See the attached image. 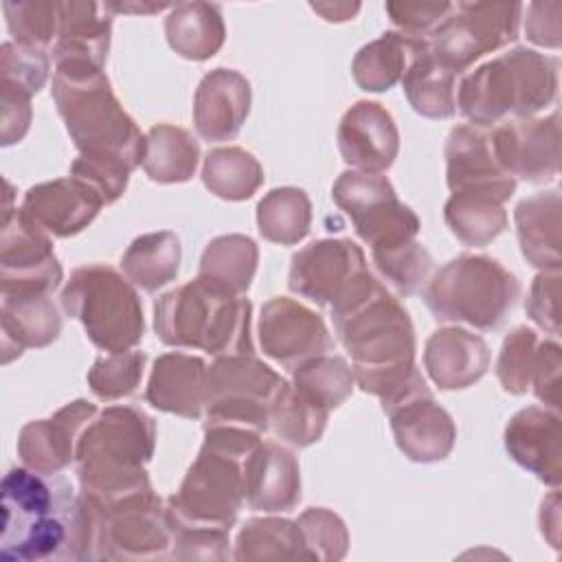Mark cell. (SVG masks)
Wrapping results in <instances>:
<instances>
[{
    "label": "cell",
    "mask_w": 562,
    "mask_h": 562,
    "mask_svg": "<svg viewBox=\"0 0 562 562\" xmlns=\"http://www.w3.org/2000/svg\"><path fill=\"white\" fill-rule=\"evenodd\" d=\"M331 310L334 331L351 356L356 386L375 395L389 413L430 393L415 362V327L400 299L371 272Z\"/></svg>",
    "instance_id": "6da1fadb"
},
{
    "label": "cell",
    "mask_w": 562,
    "mask_h": 562,
    "mask_svg": "<svg viewBox=\"0 0 562 562\" xmlns=\"http://www.w3.org/2000/svg\"><path fill=\"white\" fill-rule=\"evenodd\" d=\"M0 560H97L94 514L68 479L26 465L4 474Z\"/></svg>",
    "instance_id": "7a4b0ae2"
},
{
    "label": "cell",
    "mask_w": 562,
    "mask_h": 562,
    "mask_svg": "<svg viewBox=\"0 0 562 562\" xmlns=\"http://www.w3.org/2000/svg\"><path fill=\"white\" fill-rule=\"evenodd\" d=\"M156 448V422L138 406L116 404L99 411L81 432L75 470L79 494L101 507L149 487L145 465Z\"/></svg>",
    "instance_id": "3957f363"
},
{
    "label": "cell",
    "mask_w": 562,
    "mask_h": 562,
    "mask_svg": "<svg viewBox=\"0 0 562 562\" xmlns=\"http://www.w3.org/2000/svg\"><path fill=\"white\" fill-rule=\"evenodd\" d=\"M558 59L516 46L465 75L457 86V110L476 127L531 119L555 101Z\"/></svg>",
    "instance_id": "277c9868"
},
{
    "label": "cell",
    "mask_w": 562,
    "mask_h": 562,
    "mask_svg": "<svg viewBox=\"0 0 562 562\" xmlns=\"http://www.w3.org/2000/svg\"><path fill=\"white\" fill-rule=\"evenodd\" d=\"M53 101L79 156L127 169L143 165L147 140L123 110L105 72L53 75Z\"/></svg>",
    "instance_id": "5b68a950"
},
{
    "label": "cell",
    "mask_w": 562,
    "mask_h": 562,
    "mask_svg": "<svg viewBox=\"0 0 562 562\" xmlns=\"http://www.w3.org/2000/svg\"><path fill=\"white\" fill-rule=\"evenodd\" d=\"M250 316L252 305L244 294L222 292L198 277L154 303V329L165 345L200 349L215 358L255 353Z\"/></svg>",
    "instance_id": "8992f818"
},
{
    "label": "cell",
    "mask_w": 562,
    "mask_h": 562,
    "mask_svg": "<svg viewBox=\"0 0 562 562\" xmlns=\"http://www.w3.org/2000/svg\"><path fill=\"white\" fill-rule=\"evenodd\" d=\"M520 299V281L487 255L463 252L439 268L424 288V301L439 323L498 329Z\"/></svg>",
    "instance_id": "52a82bcc"
},
{
    "label": "cell",
    "mask_w": 562,
    "mask_h": 562,
    "mask_svg": "<svg viewBox=\"0 0 562 562\" xmlns=\"http://www.w3.org/2000/svg\"><path fill=\"white\" fill-rule=\"evenodd\" d=\"M61 310L83 325L86 336L105 353L134 349L145 334V316L136 288L105 263H88L70 272Z\"/></svg>",
    "instance_id": "ba28073f"
},
{
    "label": "cell",
    "mask_w": 562,
    "mask_h": 562,
    "mask_svg": "<svg viewBox=\"0 0 562 562\" xmlns=\"http://www.w3.org/2000/svg\"><path fill=\"white\" fill-rule=\"evenodd\" d=\"M250 452L204 439L180 490L167 501L169 527L226 529L244 505V461Z\"/></svg>",
    "instance_id": "9c48e42d"
},
{
    "label": "cell",
    "mask_w": 562,
    "mask_h": 562,
    "mask_svg": "<svg viewBox=\"0 0 562 562\" xmlns=\"http://www.w3.org/2000/svg\"><path fill=\"white\" fill-rule=\"evenodd\" d=\"M283 378L255 353L217 356L209 367L204 424H228L263 435Z\"/></svg>",
    "instance_id": "30bf717a"
},
{
    "label": "cell",
    "mask_w": 562,
    "mask_h": 562,
    "mask_svg": "<svg viewBox=\"0 0 562 562\" xmlns=\"http://www.w3.org/2000/svg\"><path fill=\"white\" fill-rule=\"evenodd\" d=\"M90 512L97 520V560H154L169 555L171 527L167 505H162L151 485L101 507H90Z\"/></svg>",
    "instance_id": "8fae6325"
},
{
    "label": "cell",
    "mask_w": 562,
    "mask_h": 562,
    "mask_svg": "<svg viewBox=\"0 0 562 562\" xmlns=\"http://www.w3.org/2000/svg\"><path fill=\"white\" fill-rule=\"evenodd\" d=\"M331 198L371 252L406 244L419 233V217L400 202L391 180L382 173L347 169L334 182Z\"/></svg>",
    "instance_id": "7c38bea8"
},
{
    "label": "cell",
    "mask_w": 562,
    "mask_h": 562,
    "mask_svg": "<svg viewBox=\"0 0 562 562\" xmlns=\"http://www.w3.org/2000/svg\"><path fill=\"white\" fill-rule=\"evenodd\" d=\"M522 4L518 2H457L441 26L430 35L432 57L461 75L487 53L518 37Z\"/></svg>",
    "instance_id": "4fadbf2b"
},
{
    "label": "cell",
    "mask_w": 562,
    "mask_h": 562,
    "mask_svg": "<svg viewBox=\"0 0 562 562\" xmlns=\"http://www.w3.org/2000/svg\"><path fill=\"white\" fill-rule=\"evenodd\" d=\"M11 184L7 182V206L0 233L2 294H53L64 272L53 250L50 235L37 228L20 209H11Z\"/></svg>",
    "instance_id": "5bb4252c"
},
{
    "label": "cell",
    "mask_w": 562,
    "mask_h": 562,
    "mask_svg": "<svg viewBox=\"0 0 562 562\" xmlns=\"http://www.w3.org/2000/svg\"><path fill=\"white\" fill-rule=\"evenodd\" d=\"M369 272L362 248L345 237L316 239L292 255L288 288L323 307L336 305Z\"/></svg>",
    "instance_id": "9a60e30c"
},
{
    "label": "cell",
    "mask_w": 562,
    "mask_h": 562,
    "mask_svg": "<svg viewBox=\"0 0 562 562\" xmlns=\"http://www.w3.org/2000/svg\"><path fill=\"white\" fill-rule=\"evenodd\" d=\"M257 334L261 351L288 371L334 349V338L323 316L288 296H274L263 303Z\"/></svg>",
    "instance_id": "2e32d148"
},
{
    "label": "cell",
    "mask_w": 562,
    "mask_h": 562,
    "mask_svg": "<svg viewBox=\"0 0 562 562\" xmlns=\"http://www.w3.org/2000/svg\"><path fill=\"white\" fill-rule=\"evenodd\" d=\"M560 369L562 349L553 338H540L536 329L520 325L512 329L496 360V378L512 395L533 391L547 406L560 408Z\"/></svg>",
    "instance_id": "e0dca14e"
},
{
    "label": "cell",
    "mask_w": 562,
    "mask_h": 562,
    "mask_svg": "<svg viewBox=\"0 0 562 562\" xmlns=\"http://www.w3.org/2000/svg\"><path fill=\"white\" fill-rule=\"evenodd\" d=\"M490 130L494 154L518 182H549L560 171V114L509 119Z\"/></svg>",
    "instance_id": "ac0fdd59"
},
{
    "label": "cell",
    "mask_w": 562,
    "mask_h": 562,
    "mask_svg": "<svg viewBox=\"0 0 562 562\" xmlns=\"http://www.w3.org/2000/svg\"><path fill=\"white\" fill-rule=\"evenodd\" d=\"M446 182L452 193H487L507 202L516 180L498 162L487 127L463 123L446 138Z\"/></svg>",
    "instance_id": "d6986e66"
},
{
    "label": "cell",
    "mask_w": 562,
    "mask_h": 562,
    "mask_svg": "<svg viewBox=\"0 0 562 562\" xmlns=\"http://www.w3.org/2000/svg\"><path fill=\"white\" fill-rule=\"evenodd\" d=\"M112 40V13L105 2H61L57 40L50 48L55 72H103Z\"/></svg>",
    "instance_id": "ffe728a7"
},
{
    "label": "cell",
    "mask_w": 562,
    "mask_h": 562,
    "mask_svg": "<svg viewBox=\"0 0 562 562\" xmlns=\"http://www.w3.org/2000/svg\"><path fill=\"white\" fill-rule=\"evenodd\" d=\"M97 413L94 404L75 400L48 419H33L24 424L18 435V457L35 472L59 474L64 468L75 463L81 432Z\"/></svg>",
    "instance_id": "44dd1931"
},
{
    "label": "cell",
    "mask_w": 562,
    "mask_h": 562,
    "mask_svg": "<svg viewBox=\"0 0 562 562\" xmlns=\"http://www.w3.org/2000/svg\"><path fill=\"white\" fill-rule=\"evenodd\" d=\"M338 151L356 171L382 173L400 151V132L386 108L378 101H358L340 119Z\"/></svg>",
    "instance_id": "7402d4cb"
},
{
    "label": "cell",
    "mask_w": 562,
    "mask_h": 562,
    "mask_svg": "<svg viewBox=\"0 0 562 562\" xmlns=\"http://www.w3.org/2000/svg\"><path fill=\"white\" fill-rule=\"evenodd\" d=\"M103 200L81 180L68 176L40 182L24 193L20 211L50 237H72L88 228Z\"/></svg>",
    "instance_id": "603a6c76"
},
{
    "label": "cell",
    "mask_w": 562,
    "mask_h": 562,
    "mask_svg": "<svg viewBox=\"0 0 562 562\" xmlns=\"http://www.w3.org/2000/svg\"><path fill=\"white\" fill-rule=\"evenodd\" d=\"M560 441V415L547 406H527L505 426L507 454L551 487H558L562 481Z\"/></svg>",
    "instance_id": "cb8c5ba5"
},
{
    "label": "cell",
    "mask_w": 562,
    "mask_h": 562,
    "mask_svg": "<svg viewBox=\"0 0 562 562\" xmlns=\"http://www.w3.org/2000/svg\"><path fill=\"white\" fill-rule=\"evenodd\" d=\"M250 83L233 68L206 72L193 97V125L202 140L222 143L239 134L250 112Z\"/></svg>",
    "instance_id": "d4e9b609"
},
{
    "label": "cell",
    "mask_w": 562,
    "mask_h": 562,
    "mask_svg": "<svg viewBox=\"0 0 562 562\" xmlns=\"http://www.w3.org/2000/svg\"><path fill=\"white\" fill-rule=\"evenodd\" d=\"M391 430L402 454L415 463L443 461L457 439V426L450 413L439 406L432 393L411 397L386 413Z\"/></svg>",
    "instance_id": "484cf974"
},
{
    "label": "cell",
    "mask_w": 562,
    "mask_h": 562,
    "mask_svg": "<svg viewBox=\"0 0 562 562\" xmlns=\"http://www.w3.org/2000/svg\"><path fill=\"white\" fill-rule=\"evenodd\" d=\"M244 498L263 514L292 512L301 501L296 457L277 441H261L244 461Z\"/></svg>",
    "instance_id": "4316f807"
},
{
    "label": "cell",
    "mask_w": 562,
    "mask_h": 562,
    "mask_svg": "<svg viewBox=\"0 0 562 562\" xmlns=\"http://www.w3.org/2000/svg\"><path fill=\"white\" fill-rule=\"evenodd\" d=\"M209 367L200 356L169 351L156 358L145 400L162 411L187 419L204 415Z\"/></svg>",
    "instance_id": "83f0119b"
},
{
    "label": "cell",
    "mask_w": 562,
    "mask_h": 562,
    "mask_svg": "<svg viewBox=\"0 0 562 562\" xmlns=\"http://www.w3.org/2000/svg\"><path fill=\"white\" fill-rule=\"evenodd\" d=\"M424 369L441 391H461L479 382L490 369V347L479 334L443 327L426 340Z\"/></svg>",
    "instance_id": "f1b7e54d"
},
{
    "label": "cell",
    "mask_w": 562,
    "mask_h": 562,
    "mask_svg": "<svg viewBox=\"0 0 562 562\" xmlns=\"http://www.w3.org/2000/svg\"><path fill=\"white\" fill-rule=\"evenodd\" d=\"M2 364L20 358L26 347H46L61 331V316L50 294H2Z\"/></svg>",
    "instance_id": "f546056e"
},
{
    "label": "cell",
    "mask_w": 562,
    "mask_h": 562,
    "mask_svg": "<svg viewBox=\"0 0 562 562\" xmlns=\"http://www.w3.org/2000/svg\"><path fill=\"white\" fill-rule=\"evenodd\" d=\"M560 189L540 191L520 200L514 209L516 235L522 257L538 270H560Z\"/></svg>",
    "instance_id": "4dcf8cb0"
},
{
    "label": "cell",
    "mask_w": 562,
    "mask_h": 562,
    "mask_svg": "<svg viewBox=\"0 0 562 562\" xmlns=\"http://www.w3.org/2000/svg\"><path fill=\"white\" fill-rule=\"evenodd\" d=\"M428 48V40L413 37L400 31H389L364 44L353 61L351 75L367 92H384L402 81L411 64Z\"/></svg>",
    "instance_id": "1f68e13d"
},
{
    "label": "cell",
    "mask_w": 562,
    "mask_h": 562,
    "mask_svg": "<svg viewBox=\"0 0 562 562\" xmlns=\"http://www.w3.org/2000/svg\"><path fill=\"white\" fill-rule=\"evenodd\" d=\"M165 35L180 57L204 61L213 57L226 40L222 7L200 0L173 4L165 18Z\"/></svg>",
    "instance_id": "d6a6232c"
},
{
    "label": "cell",
    "mask_w": 562,
    "mask_h": 562,
    "mask_svg": "<svg viewBox=\"0 0 562 562\" xmlns=\"http://www.w3.org/2000/svg\"><path fill=\"white\" fill-rule=\"evenodd\" d=\"M259 248L246 235H220L211 239L200 257L198 279L228 294H244L257 272Z\"/></svg>",
    "instance_id": "836d02e7"
},
{
    "label": "cell",
    "mask_w": 562,
    "mask_h": 562,
    "mask_svg": "<svg viewBox=\"0 0 562 562\" xmlns=\"http://www.w3.org/2000/svg\"><path fill=\"white\" fill-rule=\"evenodd\" d=\"M180 257L182 248L176 233H145L136 237L123 252L121 270L134 288L154 294L178 277Z\"/></svg>",
    "instance_id": "e575fe53"
},
{
    "label": "cell",
    "mask_w": 562,
    "mask_h": 562,
    "mask_svg": "<svg viewBox=\"0 0 562 562\" xmlns=\"http://www.w3.org/2000/svg\"><path fill=\"white\" fill-rule=\"evenodd\" d=\"M145 140L143 169L149 180L173 184L193 178L200 162V145L184 127L158 123L147 132Z\"/></svg>",
    "instance_id": "d590c367"
},
{
    "label": "cell",
    "mask_w": 562,
    "mask_h": 562,
    "mask_svg": "<svg viewBox=\"0 0 562 562\" xmlns=\"http://www.w3.org/2000/svg\"><path fill=\"white\" fill-rule=\"evenodd\" d=\"M457 77L459 75L432 57L428 44L400 83L417 114L426 119H450L457 112Z\"/></svg>",
    "instance_id": "8d00e7d4"
},
{
    "label": "cell",
    "mask_w": 562,
    "mask_h": 562,
    "mask_svg": "<svg viewBox=\"0 0 562 562\" xmlns=\"http://www.w3.org/2000/svg\"><path fill=\"white\" fill-rule=\"evenodd\" d=\"M327 417V408L312 402L285 380L270 404L268 430H272V435L281 439V443H288L292 448H307L323 437Z\"/></svg>",
    "instance_id": "74e56055"
},
{
    "label": "cell",
    "mask_w": 562,
    "mask_h": 562,
    "mask_svg": "<svg viewBox=\"0 0 562 562\" xmlns=\"http://www.w3.org/2000/svg\"><path fill=\"white\" fill-rule=\"evenodd\" d=\"M503 204L487 193H452L443 204V220L461 244L487 246L507 228Z\"/></svg>",
    "instance_id": "f35d334b"
},
{
    "label": "cell",
    "mask_w": 562,
    "mask_h": 562,
    "mask_svg": "<svg viewBox=\"0 0 562 562\" xmlns=\"http://www.w3.org/2000/svg\"><path fill=\"white\" fill-rule=\"evenodd\" d=\"M310 224L312 202L299 187H277L257 204V228L272 244H299L310 233Z\"/></svg>",
    "instance_id": "ab89813d"
},
{
    "label": "cell",
    "mask_w": 562,
    "mask_h": 562,
    "mask_svg": "<svg viewBox=\"0 0 562 562\" xmlns=\"http://www.w3.org/2000/svg\"><path fill=\"white\" fill-rule=\"evenodd\" d=\"M235 560H307L296 520L266 516L250 518L237 533Z\"/></svg>",
    "instance_id": "60d3db41"
},
{
    "label": "cell",
    "mask_w": 562,
    "mask_h": 562,
    "mask_svg": "<svg viewBox=\"0 0 562 562\" xmlns=\"http://www.w3.org/2000/svg\"><path fill=\"white\" fill-rule=\"evenodd\" d=\"M202 182L213 195L241 202L252 198L263 184V169L259 160L241 147H215L204 158Z\"/></svg>",
    "instance_id": "b9f144b4"
},
{
    "label": "cell",
    "mask_w": 562,
    "mask_h": 562,
    "mask_svg": "<svg viewBox=\"0 0 562 562\" xmlns=\"http://www.w3.org/2000/svg\"><path fill=\"white\" fill-rule=\"evenodd\" d=\"M292 384L331 413L353 393L356 378L342 356L323 353L292 369Z\"/></svg>",
    "instance_id": "7bdbcfd3"
},
{
    "label": "cell",
    "mask_w": 562,
    "mask_h": 562,
    "mask_svg": "<svg viewBox=\"0 0 562 562\" xmlns=\"http://www.w3.org/2000/svg\"><path fill=\"white\" fill-rule=\"evenodd\" d=\"M371 257L382 279L400 296H413L422 292L432 272V257L417 239L393 248L373 250Z\"/></svg>",
    "instance_id": "ee69618b"
},
{
    "label": "cell",
    "mask_w": 562,
    "mask_h": 562,
    "mask_svg": "<svg viewBox=\"0 0 562 562\" xmlns=\"http://www.w3.org/2000/svg\"><path fill=\"white\" fill-rule=\"evenodd\" d=\"M4 18L13 42L46 50L57 40L61 2L55 0H20L4 2Z\"/></svg>",
    "instance_id": "f6af8a7d"
},
{
    "label": "cell",
    "mask_w": 562,
    "mask_h": 562,
    "mask_svg": "<svg viewBox=\"0 0 562 562\" xmlns=\"http://www.w3.org/2000/svg\"><path fill=\"white\" fill-rule=\"evenodd\" d=\"M145 362L147 356L136 349L99 356L88 371V386L99 400L105 402L127 397L138 389Z\"/></svg>",
    "instance_id": "bcb514c9"
},
{
    "label": "cell",
    "mask_w": 562,
    "mask_h": 562,
    "mask_svg": "<svg viewBox=\"0 0 562 562\" xmlns=\"http://www.w3.org/2000/svg\"><path fill=\"white\" fill-rule=\"evenodd\" d=\"M303 544L307 551V560L336 562L347 555L349 533L338 514L327 507H310L296 520Z\"/></svg>",
    "instance_id": "7dc6e473"
},
{
    "label": "cell",
    "mask_w": 562,
    "mask_h": 562,
    "mask_svg": "<svg viewBox=\"0 0 562 562\" xmlns=\"http://www.w3.org/2000/svg\"><path fill=\"white\" fill-rule=\"evenodd\" d=\"M50 70V57L42 48L18 44L13 40L0 46V83L18 88L26 94H37Z\"/></svg>",
    "instance_id": "c3c4849f"
},
{
    "label": "cell",
    "mask_w": 562,
    "mask_h": 562,
    "mask_svg": "<svg viewBox=\"0 0 562 562\" xmlns=\"http://www.w3.org/2000/svg\"><path fill=\"white\" fill-rule=\"evenodd\" d=\"M226 529L171 527V555L176 560H226L231 540Z\"/></svg>",
    "instance_id": "681fc988"
},
{
    "label": "cell",
    "mask_w": 562,
    "mask_h": 562,
    "mask_svg": "<svg viewBox=\"0 0 562 562\" xmlns=\"http://www.w3.org/2000/svg\"><path fill=\"white\" fill-rule=\"evenodd\" d=\"M384 9L400 33L430 40L450 15L452 2H386Z\"/></svg>",
    "instance_id": "f907efd6"
},
{
    "label": "cell",
    "mask_w": 562,
    "mask_h": 562,
    "mask_svg": "<svg viewBox=\"0 0 562 562\" xmlns=\"http://www.w3.org/2000/svg\"><path fill=\"white\" fill-rule=\"evenodd\" d=\"M560 270H540L525 303L527 316L551 336L560 334Z\"/></svg>",
    "instance_id": "816d5d0a"
},
{
    "label": "cell",
    "mask_w": 562,
    "mask_h": 562,
    "mask_svg": "<svg viewBox=\"0 0 562 562\" xmlns=\"http://www.w3.org/2000/svg\"><path fill=\"white\" fill-rule=\"evenodd\" d=\"M70 176L81 180L83 184H88L92 191H97L105 206L116 202L125 193L127 180H130L127 169H123L119 165H112V162L92 160V158H86V156H77L72 160Z\"/></svg>",
    "instance_id": "f5cc1de1"
},
{
    "label": "cell",
    "mask_w": 562,
    "mask_h": 562,
    "mask_svg": "<svg viewBox=\"0 0 562 562\" xmlns=\"http://www.w3.org/2000/svg\"><path fill=\"white\" fill-rule=\"evenodd\" d=\"M0 145L9 147L20 143L26 136L33 119L31 94L0 83Z\"/></svg>",
    "instance_id": "db71d44e"
},
{
    "label": "cell",
    "mask_w": 562,
    "mask_h": 562,
    "mask_svg": "<svg viewBox=\"0 0 562 562\" xmlns=\"http://www.w3.org/2000/svg\"><path fill=\"white\" fill-rule=\"evenodd\" d=\"M560 2H531L527 7L525 33L538 46H560Z\"/></svg>",
    "instance_id": "11a10c76"
},
{
    "label": "cell",
    "mask_w": 562,
    "mask_h": 562,
    "mask_svg": "<svg viewBox=\"0 0 562 562\" xmlns=\"http://www.w3.org/2000/svg\"><path fill=\"white\" fill-rule=\"evenodd\" d=\"M540 531L553 549H560V494L553 490L540 505Z\"/></svg>",
    "instance_id": "9f6ffc18"
},
{
    "label": "cell",
    "mask_w": 562,
    "mask_h": 562,
    "mask_svg": "<svg viewBox=\"0 0 562 562\" xmlns=\"http://www.w3.org/2000/svg\"><path fill=\"white\" fill-rule=\"evenodd\" d=\"M312 9L329 22H345L360 11V4H312Z\"/></svg>",
    "instance_id": "6f0895ef"
},
{
    "label": "cell",
    "mask_w": 562,
    "mask_h": 562,
    "mask_svg": "<svg viewBox=\"0 0 562 562\" xmlns=\"http://www.w3.org/2000/svg\"><path fill=\"white\" fill-rule=\"evenodd\" d=\"M110 13H158L162 9H173V4H147V2H105Z\"/></svg>",
    "instance_id": "680465c9"
}]
</instances>
